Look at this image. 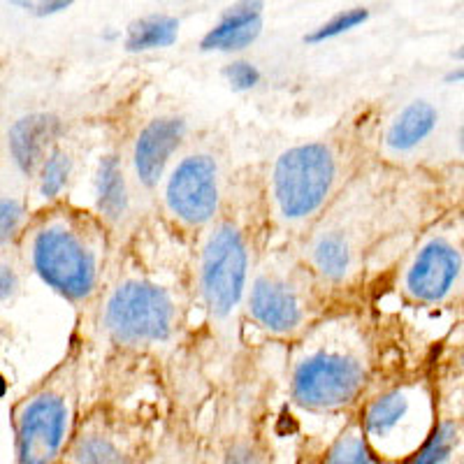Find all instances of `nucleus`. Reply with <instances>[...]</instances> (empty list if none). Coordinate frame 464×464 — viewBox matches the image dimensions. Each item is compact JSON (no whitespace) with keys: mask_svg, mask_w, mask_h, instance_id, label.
I'll return each mask as SVG.
<instances>
[{"mask_svg":"<svg viewBox=\"0 0 464 464\" xmlns=\"http://www.w3.org/2000/svg\"><path fill=\"white\" fill-rule=\"evenodd\" d=\"M16 248L28 275L80 312L93 309L111 276L114 235L93 209L68 198L33 209Z\"/></svg>","mask_w":464,"mask_h":464,"instance_id":"1","label":"nucleus"},{"mask_svg":"<svg viewBox=\"0 0 464 464\" xmlns=\"http://www.w3.org/2000/svg\"><path fill=\"white\" fill-rule=\"evenodd\" d=\"M372 339L355 314L321 316L288 353V397L306 413H355L374 372Z\"/></svg>","mask_w":464,"mask_h":464,"instance_id":"2","label":"nucleus"},{"mask_svg":"<svg viewBox=\"0 0 464 464\" xmlns=\"http://www.w3.org/2000/svg\"><path fill=\"white\" fill-rule=\"evenodd\" d=\"M355 149L346 138H323L284 149L265 174L267 223L290 237H304L355 179Z\"/></svg>","mask_w":464,"mask_h":464,"instance_id":"3","label":"nucleus"},{"mask_svg":"<svg viewBox=\"0 0 464 464\" xmlns=\"http://www.w3.org/2000/svg\"><path fill=\"white\" fill-rule=\"evenodd\" d=\"M260 217L265 214L263 188L232 196L221 214L198 237L196 293L218 333H230L244 314V300L260 256Z\"/></svg>","mask_w":464,"mask_h":464,"instance_id":"4","label":"nucleus"},{"mask_svg":"<svg viewBox=\"0 0 464 464\" xmlns=\"http://www.w3.org/2000/svg\"><path fill=\"white\" fill-rule=\"evenodd\" d=\"M84 342L72 337L63 358L14 400V464H61L84 413Z\"/></svg>","mask_w":464,"mask_h":464,"instance_id":"5","label":"nucleus"},{"mask_svg":"<svg viewBox=\"0 0 464 464\" xmlns=\"http://www.w3.org/2000/svg\"><path fill=\"white\" fill-rule=\"evenodd\" d=\"M91 312L95 333L107 343L128 353H147L179 337L186 306L174 285L130 269L110 276Z\"/></svg>","mask_w":464,"mask_h":464,"instance_id":"6","label":"nucleus"},{"mask_svg":"<svg viewBox=\"0 0 464 464\" xmlns=\"http://www.w3.org/2000/svg\"><path fill=\"white\" fill-rule=\"evenodd\" d=\"M325 288L300 248H263L244 300V316L275 339L295 342L323 316Z\"/></svg>","mask_w":464,"mask_h":464,"instance_id":"7","label":"nucleus"},{"mask_svg":"<svg viewBox=\"0 0 464 464\" xmlns=\"http://www.w3.org/2000/svg\"><path fill=\"white\" fill-rule=\"evenodd\" d=\"M156 193L160 209L174 227L200 235L221 214L230 193L221 153L214 144L184 147Z\"/></svg>","mask_w":464,"mask_h":464,"instance_id":"8","label":"nucleus"},{"mask_svg":"<svg viewBox=\"0 0 464 464\" xmlns=\"http://www.w3.org/2000/svg\"><path fill=\"white\" fill-rule=\"evenodd\" d=\"M372 449L401 464L420 449L437 425L432 400L420 383H400L364 400L355 411Z\"/></svg>","mask_w":464,"mask_h":464,"instance_id":"9","label":"nucleus"},{"mask_svg":"<svg viewBox=\"0 0 464 464\" xmlns=\"http://www.w3.org/2000/svg\"><path fill=\"white\" fill-rule=\"evenodd\" d=\"M151 437L142 416L93 404L82 413L61 464H140Z\"/></svg>","mask_w":464,"mask_h":464,"instance_id":"10","label":"nucleus"},{"mask_svg":"<svg viewBox=\"0 0 464 464\" xmlns=\"http://www.w3.org/2000/svg\"><path fill=\"white\" fill-rule=\"evenodd\" d=\"M209 464H276L263 413L254 400H226L207 434Z\"/></svg>","mask_w":464,"mask_h":464,"instance_id":"11","label":"nucleus"},{"mask_svg":"<svg viewBox=\"0 0 464 464\" xmlns=\"http://www.w3.org/2000/svg\"><path fill=\"white\" fill-rule=\"evenodd\" d=\"M186 142H188V123L184 116H153L138 128L126 151V160L142 198H151L159 190L169 165L179 156Z\"/></svg>","mask_w":464,"mask_h":464,"instance_id":"12","label":"nucleus"},{"mask_svg":"<svg viewBox=\"0 0 464 464\" xmlns=\"http://www.w3.org/2000/svg\"><path fill=\"white\" fill-rule=\"evenodd\" d=\"M300 254L323 288H339L353 279L362 260L355 226L337 218L333 209L302 237Z\"/></svg>","mask_w":464,"mask_h":464,"instance_id":"13","label":"nucleus"},{"mask_svg":"<svg viewBox=\"0 0 464 464\" xmlns=\"http://www.w3.org/2000/svg\"><path fill=\"white\" fill-rule=\"evenodd\" d=\"M462 267V251L450 239L430 237L404 267L401 290L413 302L439 304L453 293Z\"/></svg>","mask_w":464,"mask_h":464,"instance_id":"14","label":"nucleus"},{"mask_svg":"<svg viewBox=\"0 0 464 464\" xmlns=\"http://www.w3.org/2000/svg\"><path fill=\"white\" fill-rule=\"evenodd\" d=\"M93 211L110 227L111 235L128 232L138 214V202L142 193L132 181L123 149L114 147L101 153L93 174Z\"/></svg>","mask_w":464,"mask_h":464,"instance_id":"15","label":"nucleus"},{"mask_svg":"<svg viewBox=\"0 0 464 464\" xmlns=\"http://www.w3.org/2000/svg\"><path fill=\"white\" fill-rule=\"evenodd\" d=\"M65 135V123L53 114H33L14 123L7 135V153L24 181L33 179L49 149Z\"/></svg>","mask_w":464,"mask_h":464,"instance_id":"16","label":"nucleus"},{"mask_svg":"<svg viewBox=\"0 0 464 464\" xmlns=\"http://www.w3.org/2000/svg\"><path fill=\"white\" fill-rule=\"evenodd\" d=\"M140 464H209L207 439L174 418L153 434Z\"/></svg>","mask_w":464,"mask_h":464,"instance_id":"17","label":"nucleus"},{"mask_svg":"<svg viewBox=\"0 0 464 464\" xmlns=\"http://www.w3.org/2000/svg\"><path fill=\"white\" fill-rule=\"evenodd\" d=\"M263 33V5L258 3H239L227 7L218 24L205 33L202 52H242L251 47Z\"/></svg>","mask_w":464,"mask_h":464,"instance_id":"18","label":"nucleus"},{"mask_svg":"<svg viewBox=\"0 0 464 464\" xmlns=\"http://www.w3.org/2000/svg\"><path fill=\"white\" fill-rule=\"evenodd\" d=\"M74 165H77L74 149L68 142V135H63L49 149L40 168L33 174V179L28 181V190H33V196L40 198L37 207L65 200V193H68L70 184L74 179Z\"/></svg>","mask_w":464,"mask_h":464,"instance_id":"19","label":"nucleus"},{"mask_svg":"<svg viewBox=\"0 0 464 464\" xmlns=\"http://www.w3.org/2000/svg\"><path fill=\"white\" fill-rule=\"evenodd\" d=\"M439 123V111L432 102L413 101L397 111V116L385 130V147L395 153H406L422 144L434 132Z\"/></svg>","mask_w":464,"mask_h":464,"instance_id":"20","label":"nucleus"},{"mask_svg":"<svg viewBox=\"0 0 464 464\" xmlns=\"http://www.w3.org/2000/svg\"><path fill=\"white\" fill-rule=\"evenodd\" d=\"M316 464H391L370 446L355 413L316 453Z\"/></svg>","mask_w":464,"mask_h":464,"instance_id":"21","label":"nucleus"},{"mask_svg":"<svg viewBox=\"0 0 464 464\" xmlns=\"http://www.w3.org/2000/svg\"><path fill=\"white\" fill-rule=\"evenodd\" d=\"M179 37V19L172 14L140 16L128 26L123 47L132 53L153 52V49L172 47Z\"/></svg>","mask_w":464,"mask_h":464,"instance_id":"22","label":"nucleus"},{"mask_svg":"<svg viewBox=\"0 0 464 464\" xmlns=\"http://www.w3.org/2000/svg\"><path fill=\"white\" fill-rule=\"evenodd\" d=\"M31 211L28 190H0V248L16 246Z\"/></svg>","mask_w":464,"mask_h":464,"instance_id":"23","label":"nucleus"},{"mask_svg":"<svg viewBox=\"0 0 464 464\" xmlns=\"http://www.w3.org/2000/svg\"><path fill=\"white\" fill-rule=\"evenodd\" d=\"M458 437L459 430L453 420H437L425 443L401 464H443L453 455Z\"/></svg>","mask_w":464,"mask_h":464,"instance_id":"24","label":"nucleus"},{"mask_svg":"<svg viewBox=\"0 0 464 464\" xmlns=\"http://www.w3.org/2000/svg\"><path fill=\"white\" fill-rule=\"evenodd\" d=\"M28 269L16 246L0 248V306H10L19 300L26 284Z\"/></svg>","mask_w":464,"mask_h":464,"instance_id":"25","label":"nucleus"},{"mask_svg":"<svg viewBox=\"0 0 464 464\" xmlns=\"http://www.w3.org/2000/svg\"><path fill=\"white\" fill-rule=\"evenodd\" d=\"M370 19V10L367 7H351V10H343L339 14H334L333 19H327L325 24H321L318 28H314L309 35H304V43L309 44H321L325 40H333V37L343 35V33L353 31L360 24H364Z\"/></svg>","mask_w":464,"mask_h":464,"instance_id":"26","label":"nucleus"},{"mask_svg":"<svg viewBox=\"0 0 464 464\" xmlns=\"http://www.w3.org/2000/svg\"><path fill=\"white\" fill-rule=\"evenodd\" d=\"M223 74L232 91H251L260 84V70L251 61H232Z\"/></svg>","mask_w":464,"mask_h":464,"instance_id":"27","label":"nucleus"},{"mask_svg":"<svg viewBox=\"0 0 464 464\" xmlns=\"http://www.w3.org/2000/svg\"><path fill=\"white\" fill-rule=\"evenodd\" d=\"M316 453L318 450H312V449H306V450H300L295 458V462L293 464H316Z\"/></svg>","mask_w":464,"mask_h":464,"instance_id":"28","label":"nucleus"},{"mask_svg":"<svg viewBox=\"0 0 464 464\" xmlns=\"http://www.w3.org/2000/svg\"><path fill=\"white\" fill-rule=\"evenodd\" d=\"M446 82H464V68H458L446 74Z\"/></svg>","mask_w":464,"mask_h":464,"instance_id":"29","label":"nucleus"},{"mask_svg":"<svg viewBox=\"0 0 464 464\" xmlns=\"http://www.w3.org/2000/svg\"><path fill=\"white\" fill-rule=\"evenodd\" d=\"M455 58H458V61H464V44L458 49V52H455Z\"/></svg>","mask_w":464,"mask_h":464,"instance_id":"30","label":"nucleus"},{"mask_svg":"<svg viewBox=\"0 0 464 464\" xmlns=\"http://www.w3.org/2000/svg\"><path fill=\"white\" fill-rule=\"evenodd\" d=\"M459 147L464 149V126H462V130H459Z\"/></svg>","mask_w":464,"mask_h":464,"instance_id":"31","label":"nucleus"}]
</instances>
